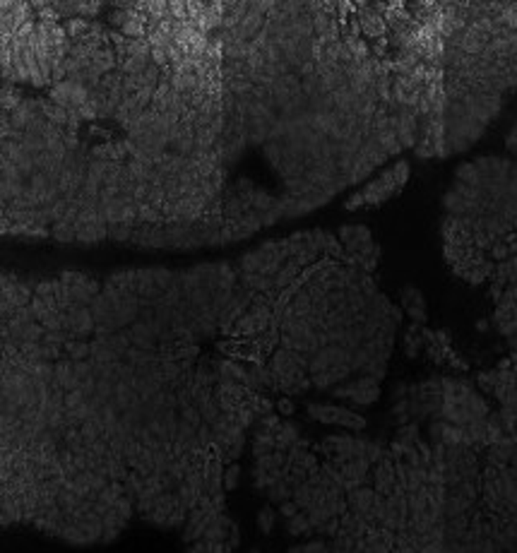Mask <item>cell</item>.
I'll return each instance as SVG.
<instances>
[{"label": "cell", "mask_w": 517, "mask_h": 553, "mask_svg": "<svg viewBox=\"0 0 517 553\" xmlns=\"http://www.w3.org/2000/svg\"><path fill=\"white\" fill-rule=\"evenodd\" d=\"M445 104L517 90V3H441Z\"/></svg>", "instance_id": "obj_1"}, {"label": "cell", "mask_w": 517, "mask_h": 553, "mask_svg": "<svg viewBox=\"0 0 517 553\" xmlns=\"http://www.w3.org/2000/svg\"><path fill=\"white\" fill-rule=\"evenodd\" d=\"M508 243V258L496 262L491 276V296L496 301L493 323L500 335L508 340L510 361L517 363V231L503 239Z\"/></svg>", "instance_id": "obj_2"}, {"label": "cell", "mask_w": 517, "mask_h": 553, "mask_svg": "<svg viewBox=\"0 0 517 553\" xmlns=\"http://www.w3.org/2000/svg\"><path fill=\"white\" fill-rule=\"evenodd\" d=\"M409 174H411L409 162H406V159H399L392 169L383 171L378 178H373L371 183H366L361 190H356L354 195L344 202V209L354 212V209H361V207H381V204L392 200L395 195L402 192V188L406 186V181H409Z\"/></svg>", "instance_id": "obj_3"}, {"label": "cell", "mask_w": 517, "mask_h": 553, "mask_svg": "<svg viewBox=\"0 0 517 553\" xmlns=\"http://www.w3.org/2000/svg\"><path fill=\"white\" fill-rule=\"evenodd\" d=\"M337 239L342 241L346 255H349V267H356L361 272L373 274L381 260V246L373 241L371 229L364 224H346L339 229Z\"/></svg>", "instance_id": "obj_4"}, {"label": "cell", "mask_w": 517, "mask_h": 553, "mask_svg": "<svg viewBox=\"0 0 517 553\" xmlns=\"http://www.w3.org/2000/svg\"><path fill=\"white\" fill-rule=\"evenodd\" d=\"M291 253H289V241L279 239V241H265L260 248L255 251L243 253L239 260H236V267L241 272H253V274H265V276H277L279 270L289 262Z\"/></svg>", "instance_id": "obj_5"}, {"label": "cell", "mask_w": 517, "mask_h": 553, "mask_svg": "<svg viewBox=\"0 0 517 553\" xmlns=\"http://www.w3.org/2000/svg\"><path fill=\"white\" fill-rule=\"evenodd\" d=\"M274 97V104H277L279 118H294V115H301L308 111V97L304 92V85H301V77L294 73H287L279 77L274 85L267 87Z\"/></svg>", "instance_id": "obj_6"}, {"label": "cell", "mask_w": 517, "mask_h": 553, "mask_svg": "<svg viewBox=\"0 0 517 553\" xmlns=\"http://www.w3.org/2000/svg\"><path fill=\"white\" fill-rule=\"evenodd\" d=\"M48 99L63 108L77 111L85 123L87 120L99 118L94 104H92V90L85 85H77L73 80H63V82H58V85H53L51 90H48Z\"/></svg>", "instance_id": "obj_7"}, {"label": "cell", "mask_w": 517, "mask_h": 553, "mask_svg": "<svg viewBox=\"0 0 517 553\" xmlns=\"http://www.w3.org/2000/svg\"><path fill=\"white\" fill-rule=\"evenodd\" d=\"M234 186H236V190H239L241 195L248 200L250 207L255 209L257 214H260L262 224H265V226H272V224H277L279 219H284L282 200H279V197H274V195H269L265 188L255 186L248 178H239Z\"/></svg>", "instance_id": "obj_8"}, {"label": "cell", "mask_w": 517, "mask_h": 553, "mask_svg": "<svg viewBox=\"0 0 517 553\" xmlns=\"http://www.w3.org/2000/svg\"><path fill=\"white\" fill-rule=\"evenodd\" d=\"M423 351L428 354V358H431L436 366H450L455 370L469 368V363L453 349V342H450V335L445 330L423 328Z\"/></svg>", "instance_id": "obj_9"}, {"label": "cell", "mask_w": 517, "mask_h": 553, "mask_svg": "<svg viewBox=\"0 0 517 553\" xmlns=\"http://www.w3.org/2000/svg\"><path fill=\"white\" fill-rule=\"evenodd\" d=\"M34 298V284L20 279L13 272H3L0 276V313L3 318H13L20 308L29 306Z\"/></svg>", "instance_id": "obj_10"}, {"label": "cell", "mask_w": 517, "mask_h": 553, "mask_svg": "<svg viewBox=\"0 0 517 553\" xmlns=\"http://www.w3.org/2000/svg\"><path fill=\"white\" fill-rule=\"evenodd\" d=\"M306 412L311 419L320 424H334V426H344L349 430H364L366 428V419L361 414L351 412L346 407L339 405H316V402H308Z\"/></svg>", "instance_id": "obj_11"}, {"label": "cell", "mask_w": 517, "mask_h": 553, "mask_svg": "<svg viewBox=\"0 0 517 553\" xmlns=\"http://www.w3.org/2000/svg\"><path fill=\"white\" fill-rule=\"evenodd\" d=\"M58 276L63 284H68L75 303H80V306H92V301L104 291V284H99V281L92 279L90 274L77 272V270H65V272H60Z\"/></svg>", "instance_id": "obj_12"}, {"label": "cell", "mask_w": 517, "mask_h": 553, "mask_svg": "<svg viewBox=\"0 0 517 553\" xmlns=\"http://www.w3.org/2000/svg\"><path fill=\"white\" fill-rule=\"evenodd\" d=\"M334 195H330V192H311V195H299V197H291V195H282L279 200H282V212H284V219H294V217H304V214L313 212V209L323 207L325 202L332 200Z\"/></svg>", "instance_id": "obj_13"}, {"label": "cell", "mask_w": 517, "mask_h": 553, "mask_svg": "<svg viewBox=\"0 0 517 553\" xmlns=\"http://www.w3.org/2000/svg\"><path fill=\"white\" fill-rule=\"evenodd\" d=\"M65 313H68V335L73 337V340H85V342L94 340L97 323H94V318H92L90 306L73 303Z\"/></svg>", "instance_id": "obj_14"}, {"label": "cell", "mask_w": 517, "mask_h": 553, "mask_svg": "<svg viewBox=\"0 0 517 553\" xmlns=\"http://www.w3.org/2000/svg\"><path fill=\"white\" fill-rule=\"evenodd\" d=\"M399 306L402 311L409 315L411 323L416 325H426L428 323V311H426V296L419 286H404L402 294H399Z\"/></svg>", "instance_id": "obj_15"}, {"label": "cell", "mask_w": 517, "mask_h": 553, "mask_svg": "<svg viewBox=\"0 0 517 553\" xmlns=\"http://www.w3.org/2000/svg\"><path fill=\"white\" fill-rule=\"evenodd\" d=\"M167 291L157 284V276H154V267H137V279H135V296L140 301H157Z\"/></svg>", "instance_id": "obj_16"}, {"label": "cell", "mask_w": 517, "mask_h": 553, "mask_svg": "<svg viewBox=\"0 0 517 553\" xmlns=\"http://www.w3.org/2000/svg\"><path fill=\"white\" fill-rule=\"evenodd\" d=\"M31 53H34V60L38 65V70H41L43 80H46V85L51 87V53H48V46H46V34H43V27L36 22V29L34 34H31Z\"/></svg>", "instance_id": "obj_17"}, {"label": "cell", "mask_w": 517, "mask_h": 553, "mask_svg": "<svg viewBox=\"0 0 517 553\" xmlns=\"http://www.w3.org/2000/svg\"><path fill=\"white\" fill-rule=\"evenodd\" d=\"M128 335H130V340H133V346H137V349L159 351V340H157V335H154L152 325H150V323H145V320L137 318L135 323L128 328Z\"/></svg>", "instance_id": "obj_18"}, {"label": "cell", "mask_w": 517, "mask_h": 553, "mask_svg": "<svg viewBox=\"0 0 517 553\" xmlns=\"http://www.w3.org/2000/svg\"><path fill=\"white\" fill-rule=\"evenodd\" d=\"M53 380H56V385L65 392V395L73 390H80V378H77V373H75V361H70V358L56 361V378Z\"/></svg>", "instance_id": "obj_19"}, {"label": "cell", "mask_w": 517, "mask_h": 553, "mask_svg": "<svg viewBox=\"0 0 517 553\" xmlns=\"http://www.w3.org/2000/svg\"><path fill=\"white\" fill-rule=\"evenodd\" d=\"M0 231L5 236H27V239H48L51 229H41V226L29 224H15V221H0Z\"/></svg>", "instance_id": "obj_20"}, {"label": "cell", "mask_w": 517, "mask_h": 553, "mask_svg": "<svg viewBox=\"0 0 517 553\" xmlns=\"http://www.w3.org/2000/svg\"><path fill=\"white\" fill-rule=\"evenodd\" d=\"M239 284L243 286L246 291H250L253 296H257V294H267V291H272V289H274V279H272V276L253 274V272H241Z\"/></svg>", "instance_id": "obj_21"}, {"label": "cell", "mask_w": 517, "mask_h": 553, "mask_svg": "<svg viewBox=\"0 0 517 553\" xmlns=\"http://www.w3.org/2000/svg\"><path fill=\"white\" fill-rule=\"evenodd\" d=\"M274 447H277V433L255 428V433H253V457L269 455V452H274Z\"/></svg>", "instance_id": "obj_22"}, {"label": "cell", "mask_w": 517, "mask_h": 553, "mask_svg": "<svg viewBox=\"0 0 517 553\" xmlns=\"http://www.w3.org/2000/svg\"><path fill=\"white\" fill-rule=\"evenodd\" d=\"M423 328H426V325L411 323L404 332V354L409 358H416L423 351Z\"/></svg>", "instance_id": "obj_23"}, {"label": "cell", "mask_w": 517, "mask_h": 553, "mask_svg": "<svg viewBox=\"0 0 517 553\" xmlns=\"http://www.w3.org/2000/svg\"><path fill=\"white\" fill-rule=\"evenodd\" d=\"M135 279H137V270H115L106 276L104 284L113 286L118 291H128V294H135Z\"/></svg>", "instance_id": "obj_24"}, {"label": "cell", "mask_w": 517, "mask_h": 553, "mask_svg": "<svg viewBox=\"0 0 517 553\" xmlns=\"http://www.w3.org/2000/svg\"><path fill=\"white\" fill-rule=\"evenodd\" d=\"M299 440H301V438H299V426L291 424V421H284V424H282V428L277 430V447H274V450H279V452H289L291 447H294Z\"/></svg>", "instance_id": "obj_25"}, {"label": "cell", "mask_w": 517, "mask_h": 553, "mask_svg": "<svg viewBox=\"0 0 517 553\" xmlns=\"http://www.w3.org/2000/svg\"><path fill=\"white\" fill-rule=\"evenodd\" d=\"M65 356H68L70 361H90L92 358V342L70 340L68 344H65Z\"/></svg>", "instance_id": "obj_26"}, {"label": "cell", "mask_w": 517, "mask_h": 553, "mask_svg": "<svg viewBox=\"0 0 517 553\" xmlns=\"http://www.w3.org/2000/svg\"><path fill=\"white\" fill-rule=\"evenodd\" d=\"M22 102H24V97L20 94L17 87L8 85V82H5L3 92H0V106H3V113H10V111H15Z\"/></svg>", "instance_id": "obj_27"}, {"label": "cell", "mask_w": 517, "mask_h": 553, "mask_svg": "<svg viewBox=\"0 0 517 553\" xmlns=\"http://www.w3.org/2000/svg\"><path fill=\"white\" fill-rule=\"evenodd\" d=\"M287 532L291 536H311V534H316V532H313V527H311V519H308V515L304 510H301L299 515H294V517L287 519Z\"/></svg>", "instance_id": "obj_28"}, {"label": "cell", "mask_w": 517, "mask_h": 553, "mask_svg": "<svg viewBox=\"0 0 517 553\" xmlns=\"http://www.w3.org/2000/svg\"><path fill=\"white\" fill-rule=\"evenodd\" d=\"M92 361L94 363H113V361H123L115 354L104 344V340H92Z\"/></svg>", "instance_id": "obj_29"}, {"label": "cell", "mask_w": 517, "mask_h": 553, "mask_svg": "<svg viewBox=\"0 0 517 553\" xmlns=\"http://www.w3.org/2000/svg\"><path fill=\"white\" fill-rule=\"evenodd\" d=\"M265 493H267V498H269V500H272V503H279V505H282V503L291 500V496H294V489H291L287 481H279L277 486L267 489Z\"/></svg>", "instance_id": "obj_30"}, {"label": "cell", "mask_w": 517, "mask_h": 553, "mask_svg": "<svg viewBox=\"0 0 517 553\" xmlns=\"http://www.w3.org/2000/svg\"><path fill=\"white\" fill-rule=\"evenodd\" d=\"M313 489H316V486H311L306 481L304 486H299V489H294V496H291V500L296 503V505L301 507V510H308V507L313 505Z\"/></svg>", "instance_id": "obj_31"}, {"label": "cell", "mask_w": 517, "mask_h": 553, "mask_svg": "<svg viewBox=\"0 0 517 553\" xmlns=\"http://www.w3.org/2000/svg\"><path fill=\"white\" fill-rule=\"evenodd\" d=\"M274 519H277V515H274V510H272V507H269V505H265L260 512H257V527H260V532H262V534H269V532H272Z\"/></svg>", "instance_id": "obj_32"}, {"label": "cell", "mask_w": 517, "mask_h": 553, "mask_svg": "<svg viewBox=\"0 0 517 553\" xmlns=\"http://www.w3.org/2000/svg\"><path fill=\"white\" fill-rule=\"evenodd\" d=\"M239 477H241V467L239 464H229L227 469H224V491H234L236 486H239Z\"/></svg>", "instance_id": "obj_33"}, {"label": "cell", "mask_w": 517, "mask_h": 553, "mask_svg": "<svg viewBox=\"0 0 517 553\" xmlns=\"http://www.w3.org/2000/svg\"><path fill=\"white\" fill-rule=\"evenodd\" d=\"M282 419H279V414L277 412H272V414H265V416H260L257 419V428H265V430H272V433H277L279 428H282Z\"/></svg>", "instance_id": "obj_34"}, {"label": "cell", "mask_w": 517, "mask_h": 553, "mask_svg": "<svg viewBox=\"0 0 517 553\" xmlns=\"http://www.w3.org/2000/svg\"><path fill=\"white\" fill-rule=\"evenodd\" d=\"M505 147H508V152L515 157V164H513V181H515V186H517V123L513 125L510 135L505 137Z\"/></svg>", "instance_id": "obj_35"}, {"label": "cell", "mask_w": 517, "mask_h": 553, "mask_svg": "<svg viewBox=\"0 0 517 553\" xmlns=\"http://www.w3.org/2000/svg\"><path fill=\"white\" fill-rule=\"evenodd\" d=\"M277 412L282 414V416H291V414L296 412V407H294V402H291V397H279L277 400Z\"/></svg>", "instance_id": "obj_36"}, {"label": "cell", "mask_w": 517, "mask_h": 553, "mask_svg": "<svg viewBox=\"0 0 517 553\" xmlns=\"http://www.w3.org/2000/svg\"><path fill=\"white\" fill-rule=\"evenodd\" d=\"M299 512H301V507L296 505L294 500H287V503H282V505H279V515L287 517V519L294 517V515H299Z\"/></svg>", "instance_id": "obj_37"}, {"label": "cell", "mask_w": 517, "mask_h": 553, "mask_svg": "<svg viewBox=\"0 0 517 553\" xmlns=\"http://www.w3.org/2000/svg\"><path fill=\"white\" fill-rule=\"evenodd\" d=\"M239 541H241L239 527H236V524H231V532H229V541H227V544L231 546V549H236V546H239Z\"/></svg>", "instance_id": "obj_38"}, {"label": "cell", "mask_w": 517, "mask_h": 553, "mask_svg": "<svg viewBox=\"0 0 517 553\" xmlns=\"http://www.w3.org/2000/svg\"><path fill=\"white\" fill-rule=\"evenodd\" d=\"M287 553H306V549H304V546H291Z\"/></svg>", "instance_id": "obj_39"}]
</instances>
